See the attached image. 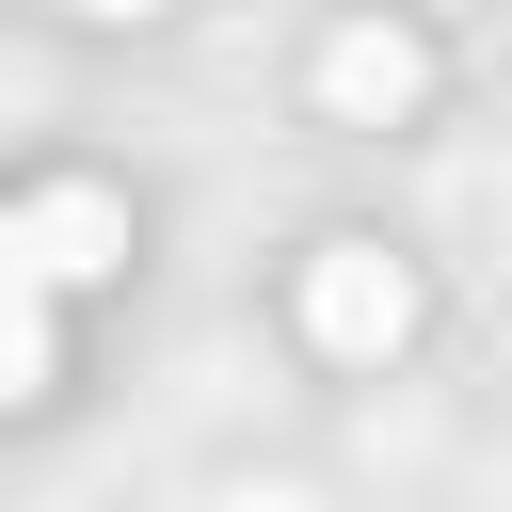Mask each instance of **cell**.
<instances>
[{"label": "cell", "mask_w": 512, "mask_h": 512, "mask_svg": "<svg viewBox=\"0 0 512 512\" xmlns=\"http://www.w3.org/2000/svg\"><path fill=\"white\" fill-rule=\"evenodd\" d=\"M304 336L352 352V368L400 352V336H416V272H400L384 240H320V256H304Z\"/></svg>", "instance_id": "cell-1"}, {"label": "cell", "mask_w": 512, "mask_h": 512, "mask_svg": "<svg viewBox=\"0 0 512 512\" xmlns=\"http://www.w3.org/2000/svg\"><path fill=\"white\" fill-rule=\"evenodd\" d=\"M416 96H432V48H416L400 16H352V32L320 48V112H336V128H400Z\"/></svg>", "instance_id": "cell-2"}, {"label": "cell", "mask_w": 512, "mask_h": 512, "mask_svg": "<svg viewBox=\"0 0 512 512\" xmlns=\"http://www.w3.org/2000/svg\"><path fill=\"white\" fill-rule=\"evenodd\" d=\"M16 256H32L48 288H112V272H128V208H112L96 176H64V192L16 208Z\"/></svg>", "instance_id": "cell-3"}, {"label": "cell", "mask_w": 512, "mask_h": 512, "mask_svg": "<svg viewBox=\"0 0 512 512\" xmlns=\"http://www.w3.org/2000/svg\"><path fill=\"white\" fill-rule=\"evenodd\" d=\"M48 368H64V336H48V272L16 256V208H0V416L48 400Z\"/></svg>", "instance_id": "cell-4"}, {"label": "cell", "mask_w": 512, "mask_h": 512, "mask_svg": "<svg viewBox=\"0 0 512 512\" xmlns=\"http://www.w3.org/2000/svg\"><path fill=\"white\" fill-rule=\"evenodd\" d=\"M80 16H160V0H80Z\"/></svg>", "instance_id": "cell-5"}]
</instances>
